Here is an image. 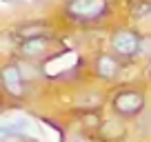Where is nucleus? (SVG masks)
Here are the masks:
<instances>
[{
	"label": "nucleus",
	"mask_w": 151,
	"mask_h": 142,
	"mask_svg": "<svg viewBox=\"0 0 151 142\" xmlns=\"http://www.w3.org/2000/svg\"><path fill=\"white\" fill-rule=\"evenodd\" d=\"M109 9V0H67L65 16L73 22H98Z\"/></svg>",
	"instance_id": "nucleus-1"
},
{
	"label": "nucleus",
	"mask_w": 151,
	"mask_h": 142,
	"mask_svg": "<svg viewBox=\"0 0 151 142\" xmlns=\"http://www.w3.org/2000/svg\"><path fill=\"white\" fill-rule=\"evenodd\" d=\"M145 93L136 89H124L120 93H116L113 98V111L122 118H133V115L145 111Z\"/></svg>",
	"instance_id": "nucleus-2"
},
{
	"label": "nucleus",
	"mask_w": 151,
	"mask_h": 142,
	"mask_svg": "<svg viewBox=\"0 0 151 142\" xmlns=\"http://www.w3.org/2000/svg\"><path fill=\"white\" fill-rule=\"evenodd\" d=\"M140 40L133 29H118L111 36V49L118 58H136L140 53Z\"/></svg>",
	"instance_id": "nucleus-3"
},
{
	"label": "nucleus",
	"mask_w": 151,
	"mask_h": 142,
	"mask_svg": "<svg viewBox=\"0 0 151 142\" xmlns=\"http://www.w3.org/2000/svg\"><path fill=\"white\" fill-rule=\"evenodd\" d=\"M0 82H2V89L9 95H14V98H22L24 95V78H22V71H20V65L9 62V65L2 67Z\"/></svg>",
	"instance_id": "nucleus-4"
},
{
	"label": "nucleus",
	"mask_w": 151,
	"mask_h": 142,
	"mask_svg": "<svg viewBox=\"0 0 151 142\" xmlns=\"http://www.w3.org/2000/svg\"><path fill=\"white\" fill-rule=\"evenodd\" d=\"M51 47V40L49 36H40V38H29V40H22L20 44V56L24 60H38V58H45Z\"/></svg>",
	"instance_id": "nucleus-5"
},
{
	"label": "nucleus",
	"mask_w": 151,
	"mask_h": 142,
	"mask_svg": "<svg viewBox=\"0 0 151 142\" xmlns=\"http://www.w3.org/2000/svg\"><path fill=\"white\" fill-rule=\"evenodd\" d=\"M96 76L102 78V80H113V78L120 73V60L116 53H100L96 58Z\"/></svg>",
	"instance_id": "nucleus-6"
},
{
	"label": "nucleus",
	"mask_w": 151,
	"mask_h": 142,
	"mask_svg": "<svg viewBox=\"0 0 151 142\" xmlns=\"http://www.w3.org/2000/svg\"><path fill=\"white\" fill-rule=\"evenodd\" d=\"M49 31V24L47 22H33V24H22V27L16 29L22 40H29V38H40V36H47Z\"/></svg>",
	"instance_id": "nucleus-7"
},
{
	"label": "nucleus",
	"mask_w": 151,
	"mask_h": 142,
	"mask_svg": "<svg viewBox=\"0 0 151 142\" xmlns=\"http://www.w3.org/2000/svg\"><path fill=\"white\" fill-rule=\"evenodd\" d=\"M27 127H29V120H24V118L14 120V122H7V124H0V140H2V138L18 136V133H22Z\"/></svg>",
	"instance_id": "nucleus-8"
},
{
	"label": "nucleus",
	"mask_w": 151,
	"mask_h": 142,
	"mask_svg": "<svg viewBox=\"0 0 151 142\" xmlns=\"http://www.w3.org/2000/svg\"><path fill=\"white\" fill-rule=\"evenodd\" d=\"M69 142H87V140H82V138H71Z\"/></svg>",
	"instance_id": "nucleus-9"
},
{
	"label": "nucleus",
	"mask_w": 151,
	"mask_h": 142,
	"mask_svg": "<svg viewBox=\"0 0 151 142\" xmlns=\"http://www.w3.org/2000/svg\"><path fill=\"white\" fill-rule=\"evenodd\" d=\"M147 71H149V76H151V60H149V67H147Z\"/></svg>",
	"instance_id": "nucleus-10"
},
{
	"label": "nucleus",
	"mask_w": 151,
	"mask_h": 142,
	"mask_svg": "<svg viewBox=\"0 0 151 142\" xmlns=\"http://www.w3.org/2000/svg\"><path fill=\"white\" fill-rule=\"evenodd\" d=\"M149 16H151V11H149Z\"/></svg>",
	"instance_id": "nucleus-11"
}]
</instances>
